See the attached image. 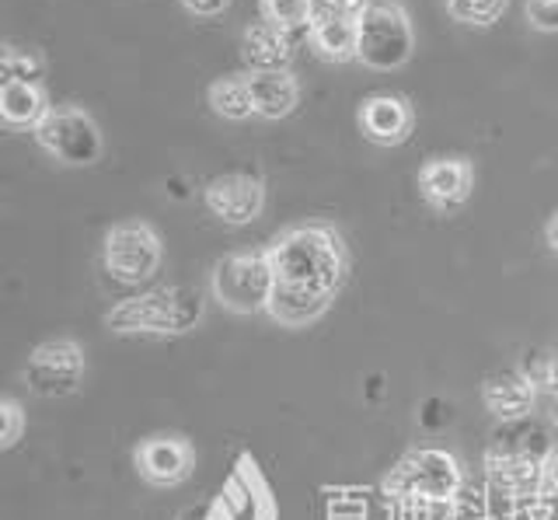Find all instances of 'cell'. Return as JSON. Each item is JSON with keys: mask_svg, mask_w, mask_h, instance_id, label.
<instances>
[{"mask_svg": "<svg viewBox=\"0 0 558 520\" xmlns=\"http://www.w3.org/2000/svg\"><path fill=\"white\" fill-rule=\"evenodd\" d=\"M165 258L161 234L147 220H122L105 231L101 266L122 287H140L157 276Z\"/></svg>", "mask_w": 558, "mask_h": 520, "instance_id": "6", "label": "cell"}, {"mask_svg": "<svg viewBox=\"0 0 558 520\" xmlns=\"http://www.w3.org/2000/svg\"><path fill=\"white\" fill-rule=\"evenodd\" d=\"M537 493L558 499V447L548 450V458L541 461V475H537Z\"/></svg>", "mask_w": 558, "mask_h": 520, "instance_id": "26", "label": "cell"}, {"mask_svg": "<svg viewBox=\"0 0 558 520\" xmlns=\"http://www.w3.org/2000/svg\"><path fill=\"white\" fill-rule=\"evenodd\" d=\"M203 206L227 228H244L266 210V182L252 171H227L203 185Z\"/></svg>", "mask_w": 558, "mask_h": 520, "instance_id": "10", "label": "cell"}, {"mask_svg": "<svg viewBox=\"0 0 558 520\" xmlns=\"http://www.w3.org/2000/svg\"><path fill=\"white\" fill-rule=\"evenodd\" d=\"M471 193H475V165L461 154L429 158L418 168V196L436 214H458L461 206H468Z\"/></svg>", "mask_w": 558, "mask_h": 520, "instance_id": "12", "label": "cell"}, {"mask_svg": "<svg viewBox=\"0 0 558 520\" xmlns=\"http://www.w3.org/2000/svg\"><path fill=\"white\" fill-rule=\"evenodd\" d=\"M206 520H279L272 485L248 450L238 455L217 496L209 499Z\"/></svg>", "mask_w": 558, "mask_h": 520, "instance_id": "8", "label": "cell"}, {"mask_svg": "<svg viewBox=\"0 0 558 520\" xmlns=\"http://www.w3.org/2000/svg\"><path fill=\"white\" fill-rule=\"evenodd\" d=\"M537 380L534 374H523V371H496L485 377L482 385V402L485 409L496 415L502 423H517V420H527L534 402H537Z\"/></svg>", "mask_w": 558, "mask_h": 520, "instance_id": "14", "label": "cell"}, {"mask_svg": "<svg viewBox=\"0 0 558 520\" xmlns=\"http://www.w3.org/2000/svg\"><path fill=\"white\" fill-rule=\"evenodd\" d=\"M248 74V88L255 101V116L258 119H287L296 106H301V81L290 71V66H279V71H244Z\"/></svg>", "mask_w": 558, "mask_h": 520, "instance_id": "15", "label": "cell"}, {"mask_svg": "<svg viewBox=\"0 0 558 520\" xmlns=\"http://www.w3.org/2000/svg\"><path fill=\"white\" fill-rule=\"evenodd\" d=\"M179 4L192 19H220V14L231 8V0H179Z\"/></svg>", "mask_w": 558, "mask_h": 520, "instance_id": "28", "label": "cell"}, {"mask_svg": "<svg viewBox=\"0 0 558 520\" xmlns=\"http://www.w3.org/2000/svg\"><path fill=\"white\" fill-rule=\"evenodd\" d=\"M356 123L371 144L398 147V144H405L415 130V109L405 95L377 92L363 98V106L356 109Z\"/></svg>", "mask_w": 558, "mask_h": 520, "instance_id": "13", "label": "cell"}, {"mask_svg": "<svg viewBox=\"0 0 558 520\" xmlns=\"http://www.w3.org/2000/svg\"><path fill=\"white\" fill-rule=\"evenodd\" d=\"M444 8L458 25L493 28L506 14V8H510V0H444Z\"/></svg>", "mask_w": 558, "mask_h": 520, "instance_id": "21", "label": "cell"}, {"mask_svg": "<svg viewBox=\"0 0 558 520\" xmlns=\"http://www.w3.org/2000/svg\"><path fill=\"white\" fill-rule=\"evenodd\" d=\"M314 19H363L374 0H311Z\"/></svg>", "mask_w": 558, "mask_h": 520, "instance_id": "23", "label": "cell"}, {"mask_svg": "<svg viewBox=\"0 0 558 520\" xmlns=\"http://www.w3.org/2000/svg\"><path fill=\"white\" fill-rule=\"evenodd\" d=\"M534 380H537V388H545L551 398L558 395V350H555L551 356H545V360L537 363Z\"/></svg>", "mask_w": 558, "mask_h": 520, "instance_id": "27", "label": "cell"}, {"mask_svg": "<svg viewBox=\"0 0 558 520\" xmlns=\"http://www.w3.org/2000/svg\"><path fill=\"white\" fill-rule=\"evenodd\" d=\"M84 374H87V356H84V346L77 339H46L39 342L35 350L28 353L25 363V385L32 395L39 398H66L81 391L84 385Z\"/></svg>", "mask_w": 558, "mask_h": 520, "instance_id": "9", "label": "cell"}, {"mask_svg": "<svg viewBox=\"0 0 558 520\" xmlns=\"http://www.w3.org/2000/svg\"><path fill=\"white\" fill-rule=\"evenodd\" d=\"M174 520H206V510H203V513H196V510H182Z\"/></svg>", "mask_w": 558, "mask_h": 520, "instance_id": "30", "label": "cell"}, {"mask_svg": "<svg viewBox=\"0 0 558 520\" xmlns=\"http://www.w3.org/2000/svg\"><path fill=\"white\" fill-rule=\"evenodd\" d=\"M133 464L144 482L157 489H171L196 472V447L182 433H150L133 447Z\"/></svg>", "mask_w": 558, "mask_h": 520, "instance_id": "11", "label": "cell"}, {"mask_svg": "<svg viewBox=\"0 0 558 520\" xmlns=\"http://www.w3.org/2000/svg\"><path fill=\"white\" fill-rule=\"evenodd\" d=\"M545 241H548V249L558 255V210L548 217V223H545Z\"/></svg>", "mask_w": 558, "mask_h": 520, "instance_id": "29", "label": "cell"}, {"mask_svg": "<svg viewBox=\"0 0 558 520\" xmlns=\"http://www.w3.org/2000/svg\"><path fill=\"white\" fill-rule=\"evenodd\" d=\"M206 101L214 116L227 119V123H244V119L255 116V101L248 88V74H231V77H217L206 88Z\"/></svg>", "mask_w": 558, "mask_h": 520, "instance_id": "19", "label": "cell"}, {"mask_svg": "<svg viewBox=\"0 0 558 520\" xmlns=\"http://www.w3.org/2000/svg\"><path fill=\"white\" fill-rule=\"evenodd\" d=\"M415 53V25L401 0H374L360 19V57L366 71L388 74L405 66Z\"/></svg>", "mask_w": 558, "mask_h": 520, "instance_id": "4", "label": "cell"}, {"mask_svg": "<svg viewBox=\"0 0 558 520\" xmlns=\"http://www.w3.org/2000/svg\"><path fill=\"white\" fill-rule=\"evenodd\" d=\"M551 423L558 426V395H555V402H551Z\"/></svg>", "mask_w": 558, "mask_h": 520, "instance_id": "31", "label": "cell"}, {"mask_svg": "<svg viewBox=\"0 0 558 520\" xmlns=\"http://www.w3.org/2000/svg\"><path fill=\"white\" fill-rule=\"evenodd\" d=\"M49 98H46V84H28V81H14L4 77L0 81V119H4L8 130H32L43 123L49 112Z\"/></svg>", "mask_w": 558, "mask_h": 520, "instance_id": "17", "label": "cell"}, {"mask_svg": "<svg viewBox=\"0 0 558 520\" xmlns=\"http://www.w3.org/2000/svg\"><path fill=\"white\" fill-rule=\"evenodd\" d=\"M527 22L534 32H545V36H555L558 32V0H527Z\"/></svg>", "mask_w": 558, "mask_h": 520, "instance_id": "24", "label": "cell"}, {"mask_svg": "<svg viewBox=\"0 0 558 520\" xmlns=\"http://www.w3.org/2000/svg\"><path fill=\"white\" fill-rule=\"evenodd\" d=\"M206 301L192 287H154L136 298L119 301L105 325L119 336H185L199 328Z\"/></svg>", "mask_w": 558, "mask_h": 520, "instance_id": "2", "label": "cell"}, {"mask_svg": "<svg viewBox=\"0 0 558 520\" xmlns=\"http://www.w3.org/2000/svg\"><path fill=\"white\" fill-rule=\"evenodd\" d=\"M35 144L52 161L66 168H92L105 154V141L95 116L81 106H52L43 123L35 126Z\"/></svg>", "mask_w": 558, "mask_h": 520, "instance_id": "7", "label": "cell"}, {"mask_svg": "<svg viewBox=\"0 0 558 520\" xmlns=\"http://www.w3.org/2000/svg\"><path fill=\"white\" fill-rule=\"evenodd\" d=\"M464 472L458 458L440 447H418L412 455L401 458L388 475H384L380 489L398 499H418V503H450L461 493Z\"/></svg>", "mask_w": 558, "mask_h": 520, "instance_id": "5", "label": "cell"}, {"mask_svg": "<svg viewBox=\"0 0 558 520\" xmlns=\"http://www.w3.org/2000/svg\"><path fill=\"white\" fill-rule=\"evenodd\" d=\"M293 49H296V36L269 22L244 25L241 32V60L248 71H279V66H290Z\"/></svg>", "mask_w": 558, "mask_h": 520, "instance_id": "16", "label": "cell"}, {"mask_svg": "<svg viewBox=\"0 0 558 520\" xmlns=\"http://www.w3.org/2000/svg\"><path fill=\"white\" fill-rule=\"evenodd\" d=\"M0 71H4V77H14V81L46 84V60H43V53H35V49H25V46H14V43L4 46Z\"/></svg>", "mask_w": 558, "mask_h": 520, "instance_id": "22", "label": "cell"}, {"mask_svg": "<svg viewBox=\"0 0 558 520\" xmlns=\"http://www.w3.org/2000/svg\"><path fill=\"white\" fill-rule=\"evenodd\" d=\"M258 14H262V22L283 28L290 36H307L314 4L311 0H258Z\"/></svg>", "mask_w": 558, "mask_h": 520, "instance_id": "20", "label": "cell"}, {"mask_svg": "<svg viewBox=\"0 0 558 520\" xmlns=\"http://www.w3.org/2000/svg\"><path fill=\"white\" fill-rule=\"evenodd\" d=\"M276 269V293L266 315L283 328H307L322 322L349 276V249L336 223H290L269 241Z\"/></svg>", "mask_w": 558, "mask_h": 520, "instance_id": "1", "label": "cell"}, {"mask_svg": "<svg viewBox=\"0 0 558 520\" xmlns=\"http://www.w3.org/2000/svg\"><path fill=\"white\" fill-rule=\"evenodd\" d=\"M307 43L325 63H356L360 19H311Z\"/></svg>", "mask_w": 558, "mask_h": 520, "instance_id": "18", "label": "cell"}, {"mask_svg": "<svg viewBox=\"0 0 558 520\" xmlns=\"http://www.w3.org/2000/svg\"><path fill=\"white\" fill-rule=\"evenodd\" d=\"M0 412H4V433H0V447L11 450L17 440H22V433H25V409L17 406L14 398H4Z\"/></svg>", "mask_w": 558, "mask_h": 520, "instance_id": "25", "label": "cell"}, {"mask_svg": "<svg viewBox=\"0 0 558 520\" xmlns=\"http://www.w3.org/2000/svg\"><path fill=\"white\" fill-rule=\"evenodd\" d=\"M276 293V269L269 249H244L231 252L209 269V298L231 315H258L269 311Z\"/></svg>", "mask_w": 558, "mask_h": 520, "instance_id": "3", "label": "cell"}]
</instances>
